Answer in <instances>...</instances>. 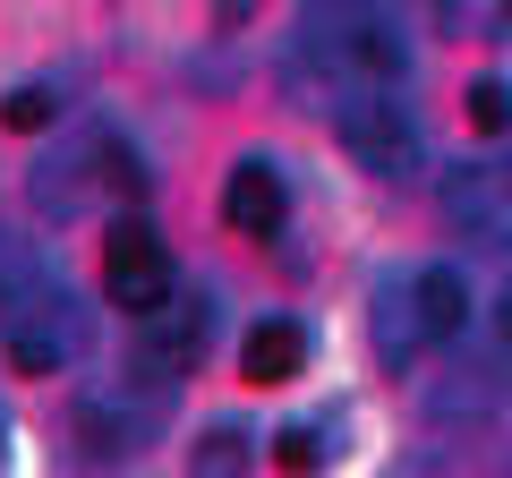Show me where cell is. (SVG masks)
Segmentation results:
<instances>
[{
    "instance_id": "6da1fadb",
    "label": "cell",
    "mask_w": 512,
    "mask_h": 478,
    "mask_svg": "<svg viewBox=\"0 0 512 478\" xmlns=\"http://www.w3.org/2000/svg\"><path fill=\"white\" fill-rule=\"evenodd\" d=\"M308 35L359 94H384L410 77V35L393 18V0H308Z\"/></svg>"
},
{
    "instance_id": "7a4b0ae2",
    "label": "cell",
    "mask_w": 512,
    "mask_h": 478,
    "mask_svg": "<svg viewBox=\"0 0 512 478\" xmlns=\"http://www.w3.org/2000/svg\"><path fill=\"white\" fill-rule=\"evenodd\" d=\"M342 146H350L359 171L402 180V171H419V120H410V103H393V94H350L342 103Z\"/></svg>"
},
{
    "instance_id": "3957f363",
    "label": "cell",
    "mask_w": 512,
    "mask_h": 478,
    "mask_svg": "<svg viewBox=\"0 0 512 478\" xmlns=\"http://www.w3.org/2000/svg\"><path fill=\"white\" fill-rule=\"evenodd\" d=\"M103 299L120 316H137V325L171 308V257L154 248V231H137V222L111 231V248H103Z\"/></svg>"
},
{
    "instance_id": "277c9868",
    "label": "cell",
    "mask_w": 512,
    "mask_h": 478,
    "mask_svg": "<svg viewBox=\"0 0 512 478\" xmlns=\"http://www.w3.org/2000/svg\"><path fill=\"white\" fill-rule=\"evenodd\" d=\"M444 222H453L470 248H512V171H453L444 180Z\"/></svg>"
},
{
    "instance_id": "5b68a950",
    "label": "cell",
    "mask_w": 512,
    "mask_h": 478,
    "mask_svg": "<svg viewBox=\"0 0 512 478\" xmlns=\"http://www.w3.org/2000/svg\"><path fill=\"white\" fill-rule=\"evenodd\" d=\"M282 205H291V197H282V171L256 163V154L231 171V188H222V214H231L239 239H274L282 231Z\"/></svg>"
},
{
    "instance_id": "8992f818",
    "label": "cell",
    "mask_w": 512,
    "mask_h": 478,
    "mask_svg": "<svg viewBox=\"0 0 512 478\" xmlns=\"http://www.w3.org/2000/svg\"><path fill=\"white\" fill-rule=\"evenodd\" d=\"M239 368H248V385H291V376L308 368V333H299L291 316H265V325L239 342Z\"/></svg>"
},
{
    "instance_id": "52a82bcc",
    "label": "cell",
    "mask_w": 512,
    "mask_h": 478,
    "mask_svg": "<svg viewBox=\"0 0 512 478\" xmlns=\"http://www.w3.org/2000/svg\"><path fill=\"white\" fill-rule=\"evenodd\" d=\"M410 308H419L427 342H453V333L470 325V282H461V265H427V274L410 282Z\"/></svg>"
},
{
    "instance_id": "ba28073f",
    "label": "cell",
    "mask_w": 512,
    "mask_h": 478,
    "mask_svg": "<svg viewBox=\"0 0 512 478\" xmlns=\"http://www.w3.org/2000/svg\"><path fill=\"white\" fill-rule=\"evenodd\" d=\"M197 350H205V308H197V299H188V308L146 316V376H180V368H197Z\"/></svg>"
},
{
    "instance_id": "9c48e42d",
    "label": "cell",
    "mask_w": 512,
    "mask_h": 478,
    "mask_svg": "<svg viewBox=\"0 0 512 478\" xmlns=\"http://www.w3.org/2000/svg\"><path fill=\"white\" fill-rule=\"evenodd\" d=\"M60 308V299H52ZM52 308H9V359H18L26 376H52L60 359H69V325H60Z\"/></svg>"
},
{
    "instance_id": "30bf717a",
    "label": "cell",
    "mask_w": 512,
    "mask_h": 478,
    "mask_svg": "<svg viewBox=\"0 0 512 478\" xmlns=\"http://www.w3.org/2000/svg\"><path fill=\"white\" fill-rule=\"evenodd\" d=\"M256 444L239 436V427H205L197 444H188V478H248Z\"/></svg>"
},
{
    "instance_id": "8fae6325",
    "label": "cell",
    "mask_w": 512,
    "mask_h": 478,
    "mask_svg": "<svg viewBox=\"0 0 512 478\" xmlns=\"http://www.w3.org/2000/svg\"><path fill=\"white\" fill-rule=\"evenodd\" d=\"M0 120L35 137V129H52V120H60V94H52V86H18L9 103H0Z\"/></svg>"
},
{
    "instance_id": "7c38bea8",
    "label": "cell",
    "mask_w": 512,
    "mask_h": 478,
    "mask_svg": "<svg viewBox=\"0 0 512 478\" xmlns=\"http://www.w3.org/2000/svg\"><path fill=\"white\" fill-rule=\"evenodd\" d=\"M470 129H512V86H504V77H478V86H470Z\"/></svg>"
},
{
    "instance_id": "4fadbf2b",
    "label": "cell",
    "mask_w": 512,
    "mask_h": 478,
    "mask_svg": "<svg viewBox=\"0 0 512 478\" xmlns=\"http://www.w3.org/2000/svg\"><path fill=\"white\" fill-rule=\"evenodd\" d=\"M274 453H282V470H316V427H282Z\"/></svg>"
},
{
    "instance_id": "5bb4252c",
    "label": "cell",
    "mask_w": 512,
    "mask_h": 478,
    "mask_svg": "<svg viewBox=\"0 0 512 478\" xmlns=\"http://www.w3.org/2000/svg\"><path fill=\"white\" fill-rule=\"evenodd\" d=\"M495 325H504V350H512V291H504V308H495Z\"/></svg>"
}]
</instances>
